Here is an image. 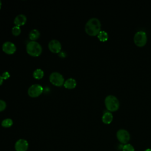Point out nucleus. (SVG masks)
Returning a JSON list of instances; mask_svg holds the SVG:
<instances>
[{"label": "nucleus", "instance_id": "nucleus-17", "mask_svg": "<svg viewBox=\"0 0 151 151\" xmlns=\"http://www.w3.org/2000/svg\"><path fill=\"white\" fill-rule=\"evenodd\" d=\"M12 124L13 121L11 119H5L1 123V125L4 127H9L12 125Z\"/></svg>", "mask_w": 151, "mask_h": 151}, {"label": "nucleus", "instance_id": "nucleus-10", "mask_svg": "<svg viewBox=\"0 0 151 151\" xmlns=\"http://www.w3.org/2000/svg\"><path fill=\"white\" fill-rule=\"evenodd\" d=\"M28 148V142L23 139L18 140L15 144V149L16 151H27Z\"/></svg>", "mask_w": 151, "mask_h": 151}, {"label": "nucleus", "instance_id": "nucleus-4", "mask_svg": "<svg viewBox=\"0 0 151 151\" xmlns=\"http://www.w3.org/2000/svg\"><path fill=\"white\" fill-rule=\"evenodd\" d=\"M133 40L134 44L138 47L144 46L147 42V35L145 31H139L134 35Z\"/></svg>", "mask_w": 151, "mask_h": 151}, {"label": "nucleus", "instance_id": "nucleus-13", "mask_svg": "<svg viewBox=\"0 0 151 151\" xmlns=\"http://www.w3.org/2000/svg\"><path fill=\"white\" fill-rule=\"evenodd\" d=\"M113 119L112 113L110 111H106L102 116V121L105 124H110Z\"/></svg>", "mask_w": 151, "mask_h": 151}, {"label": "nucleus", "instance_id": "nucleus-9", "mask_svg": "<svg viewBox=\"0 0 151 151\" xmlns=\"http://www.w3.org/2000/svg\"><path fill=\"white\" fill-rule=\"evenodd\" d=\"M16 50L15 45L10 41L5 42L2 44V50L6 54H12L16 51Z\"/></svg>", "mask_w": 151, "mask_h": 151}, {"label": "nucleus", "instance_id": "nucleus-21", "mask_svg": "<svg viewBox=\"0 0 151 151\" xmlns=\"http://www.w3.org/2000/svg\"><path fill=\"white\" fill-rule=\"evenodd\" d=\"M9 76H10V75H9V73L7 72V71H5V72L3 73V74L2 75V77L3 79H5V80L8 79L9 77Z\"/></svg>", "mask_w": 151, "mask_h": 151}, {"label": "nucleus", "instance_id": "nucleus-11", "mask_svg": "<svg viewBox=\"0 0 151 151\" xmlns=\"http://www.w3.org/2000/svg\"><path fill=\"white\" fill-rule=\"evenodd\" d=\"M27 21V17L24 14L18 15L14 19V24L15 26L20 27L24 25Z\"/></svg>", "mask_w": 151, "mask_h": 151}, {"label": "nucleus", "instance_id": "nucleus-16", "mask_svg": "<svg viewBox=\"0 0 151 151\" xmlns=\"http://www.w3.org/2000/svg\"><path fill=\"white\" fill-rule=\"evenodd\" d=\"M44 76V71L40 69H36L33 73V77L35 79H41Z\"/></svg>", "mask_w": 151, "mask_h": 151}, {"label": "nucleus", "instance_id": "nucleus-12", "mask_svg": "<svg viewBox=\"0 0 151 151\" xmlns=\"http://www.w3.org/2000/svg\"><path fill=\"white\" fill-rule=\"evenodd\" d=\"M76 84H77V83H76V81L75 80V79L70 78L64 81V86L66 88L73 89L76 87Z\"/></svg>", "mask_w": 151, "mask_h": 151}, {"label": "nucleus", "instance_id": "nucleus-24", "mask_svg": "<svg viewBox=\"0 0 151 151\" xmlns=\"http://www.w3.org/2000/svg\"><path fill=\"white\" fill-rule=\"evenodd\" d=\"M145 151H151V149H147L145 150Z\"/></svg>", "mask_w": 151, "mask_h": 151}, {"label": "nucleus", "instance_id": "nucleus-6", "mask_svg": "<svg viewBox=\"0 0 151 151\" xmlns=\"http://www.w3.org/2000/svg\"><path fill=\"white\" fill-rule=\"evenodd\" d=\"M42 91V87L40 84H35L32 85L29 87L28 90V94L31 97H36L41 94Z\"/></svg>", "mask_w": 151, "mask_h": 151}, {"label": "nucleus", "instance_id": "nucleus-23", "mask_svg": "<svg viewBox=\"0 0 151 151\" xmlns=\"http://www.w3.org/2000/svg\"><path fill=\"white\" fill-rule=\"evenodd\" d=\"M3 80H4V79H3L2 77L1 76H0V86L3 83Z\"/></svg>", "mask_w": 151, "mask_h": 151}, {"label": "nucleus", "instance_id": "nucleus-18", "mask_svg": "<svg viewBox=\"0 0 151 151\" xmlns=\"http://www.w3.org/2000/svg\"><path fill=\"white\" fill-rule=\"evenodd\" d=\"M21 32V28L19 27L18 26H14L12 28V33L15 36H17L19 35L20 34Z\"/></svg>", "mask_w": 151, "mask_h": 151}, {"label": "nucleus", "instance_id": "nucleus-2", "mask_svg": "<svg viewBox=\"0 0 151 151\" xmlns=\"http://www.w3.org/2000/svg\"><path fill=\"white\" fill-rule=\"evenodd\" d=\"M26 50L28 54L32 57H38L42 52L41 45L34 41L29 42L26 46Z\"/></svg>", "mask_w": 151, "mask_h": 151}, {"label": "nucleus", "instance_id": "nucleus-20", "mask_svg": "<svg viewBox=\"0 0 151 151\" xmlns=\"http://www.w3.org/2000/svg\"><path fill=\"white\" fill-rule=\"evenodd\" d=\"M6 103L2 100H0V111L4 110L6 108Z\"/></svg>", "mask_w": 151, "mask_h": 151}, {"label": "nucleus", "instance_id": "nucleus-7", "mask_svg": "<svg viewBox=\"0 0 151 151\" xmlns=\"http://www.w3.org/2000/svg\"><path fill=\"white\" fill-rule=\"evenodd\" d=\"M117 138L122 143L126 144L130 140V134L125 129H120L117 132Z\"/></svg>", "mask_w": 151, "mask_h": 151}, {"label": "nucleus", "instance_id": "nucleus-14", "mask_svg": "<svg viewBox=\"0 0 151 151\" xmlns=\"http://www.w3.org/2000/svg\"><path fill=\"white\" fill-rule=\"evenodd\" d=\"M97 38L100 41H106L108 40L109 35L106 31H100L99 33L97 34Z\"/></svg>", "mask_w": 151, "mask_h": 151}, {"label": "nucleus", "instance_id": "nucleus-15", "mask_svg": "<svg viewBox=\"0 0 151 151\" xmlns=\"http://www.w3.org/2000/svg\"><path fill=\"white\" fill-rule=\"evenodd\" d=\"M40 35V32L35 29H34L32 30H31L29 34V37L30 38V40L34 41L37 39H38L39 38Z\"/></svg>", "mask_w": 151, "mask_h": 151}, {"label": "nucleus", "instance_id": "nucleus-25", "mask_svg": "<svg viewBox=\"0 0 151 151\" xmlns=\"http://www.w3.org/2000/svg\"><path fill=\"white\" fill-rule=\"evenodd\" d=\"M1 6H2V2H1V1H0V9H1Z\"/></svg>", "mask_w": 151, "mask_h": 151}, {"label": "nucleus", "instance_id": "nucleus-22", "mask_svg": "<svg viewBox=\"0 0 151 151\" xmlns=\"http://www.w3.org/2000/svg\"><path fill=\"white\" fill-rule=\"evenodd\" d=\"M58 55H59L60 57L64 58V57H66V54H65V52H64V51H60V52L58 53Z\"/></svg>", "mask_w": 151, "mask_h": 151}, {"label": "nucleus", "instance_id": "nucleus-5", "mask_svg": "<svg viewBox=\"0 0 151 151\" xmlns=\"http://www.w3.org/2000/svg\"><path fill=\"white\" fill-rule=\"evenodd\" d=\"M50 81L54 86H61L64 83L63 76L58 72H54L50 76Z\"/></svg>", "mask_w": 151, "mask_h": 151}, {"label": "nucleus", "instance_id": "nucleus-8", "mask_svg": "<svg viewBox=\"0 0 151 151\" xmlns=\"http://www.w3.org/2000/svg\"><path fill=\"white\" fill-rule=\"evenodd\" d=\"M48 48L53 53H59L61 49V43L57 40H52L48 43Z\"/></svg>", "mask_w": 151, "mask_h": 151}, {"label": "nucleus", "instance_id": "nucleus-1", "mask_svg": "<svg viewBox=\"0 0 151 151\" xmlns=\"http://www.w3.org/2000/svg\"><path fill=\"white\" fill-rule=\"evenodd\" d=\"M101 22L97 18H90L86 24L85 31L86 32L91 36L97 35L100 31Z\"/></svg>", "mask_w": 151, "mask_h": 151}, {"label": "nucleus", "instance_id": "nucleus-19", "mask_svg": "<svg viewBox=\"0 0 151 151\" xmlns=\"http://www.w3.org/2000/svg\"><path fill=\"white\" fill-rule=\"evenodd\" d=\"M123 151H134V149L130 144H125L122 147Z\"/></svg>", "mask_w": 151, "mask_h": 151}, {"label": "nucleus", "instance_id": "nucleus-3", "mask_svg": "<svg viewBox=\"0 0 151 151\" xmlns=\"http://www.w3.org/2000/svg\"><path fill=\"white\" fill-rule=\"evenodd\" d=\"M104 104L107 109L110 111H114L119 107V101L113 95H109L104 99Z\"/></svg>", "mask_w": 151, "mask_h": 151}]
</instances>
